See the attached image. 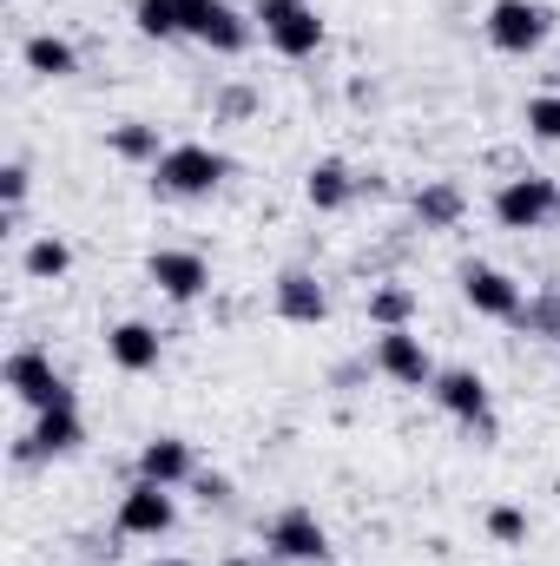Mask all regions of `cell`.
<instances>
[{
    "instance_id": "obj_1",
    "label": "cell",
    "mask_w": 560,
    "mask_h": 566,
    "mask_svg": "<svg viewBox=\"0 0 560 566\" xmlns=\"http://www.w3.org/2000/svg\"><path fill=\"white\" fill-rule=\"evenodd\" d=\"M225 151H211V145H172L158 165H152V185L165 191V198H211L218 185H225Z\"/></svg>"
},
{
    "instance_id": "obj_2",
    "label": "cell",
    "mask_w": 560,
    "mask_h": 566,
    "mask_svg": "<svg viewBox=\"0 0 560 566\" xmlns=\"http://www.w3.org/2000/svg\"><path fill=\"white\" fill-rule=\"evenodd\" d=\"M251 20L265 27L271 53H283V60H310L323 46V20L310 0H251Z\"/></svg>"
},
{
    "instance_id": "obj_3",
    "label": "cell",
    "mask_w": 560,
    "mask_h": 566,
    "mask_svg": "<svg viewBox=\"0 0 560 566\" xmlns=\"http://www.w3.org/2000/svg\"><path fill=\"white\" fill-rule=\"evenodd\" d=\"M178 13H185V40H198L211 53H245L258 33V20L231 0H178Z\"/></svg>"
},
{
    "instance_id": "obj_4",
    "label": "cell",
    "mask_w": 560,
    "mask_h": 566,
    "mask_svg": "<svg viewBox=\"0 0 560 566\" xmlns=\"http://www.w3.org/2000/svg\"><path fill=\"white\" fill-rule=\"evenodd\" d=\"M560 211V185L554 178H541V171H521V178H508L501 191H495V218H501V231H548Z\"/></svg>"
},
{
    "instance_id": "obj_5",
    "label": "cell",
    "mask_w": 560,
    "mask_h": 566,
    "mask_svg": "<svg viewBox=\"0 0 560 566\" xmlns=\"http://www.w3.org/2000/svg\"><path fill=\"white\" fill-rule=\"evenodd\" d=\"M7 389H13L33 416H46V409H80L46 349H13V356H7Z\"/></svg>"
},
{
    "instance_id": "obj_6",
    "label": "cell",
    "mask_w": 560,
    "mask_h": 566,
    "mask_svg": "<svg viewBox=\"0 0 560 566\" xmlns=\"http://www.w3.org/2000/svg\"><path fill=\"white\" fill-rule=\"evenodd\" d=\"M548 7L541 0H495L488 7V20H481V33H488V46L495 53H535L541 40H548Z\"/></svg>"
},
{
    "instance_id": "obj_7",
    "label": "cell",
    "mask_w": 560,
    "mask_h": 566,
    "mask_svg": "<svg viewBox=\"0 0 560 566\" xmlns=\"http://www.w3.org/2000/svg\"><path fill=\"white\" fill-rule=\"evenodd\" d=\"M265 547L290 566H323L330 560V534H323V521L310 514V507H283L271 514V527H265Z\"/></svg>"
},
{
    "instance_id": "obj_8",
    "label": "cell",
    "mask_w": 560,
    "mask_h": 566,
    "mask_svg": "<svg viewBox=\"0 0 560 566\" xmlns=\"http://www.w3.org/2000/svg\"><path fill=\"white\" fill-rule=\"evenodd\" d=\"M80 441H86V422H80V409H46V416H33V428L13 441V461H60V454H80Z\"/></svg>"
},
{
    "instance_id": "obj_9",
    "label": "cell",
    "mask_w": 560,
    "mask_h": 566,
    "mask_svg": "<svg viewBox=\"0 0 560 566\" xmlns=\"http://www.w3.org/2000/svg\"><path fill=\"white\" fill-rule=\"evenodd\" d=\"M172 521H178L172 488H158V481H133V488L120 494V534H133V541H158V534H172Z\"/></svg>"
},
{
    "instance_id": "obj_10",
    "label": "cell",
    "mask_w": 560,
    "mask_h": 566,
    "mask_svg": "<svg viewBox=\"0 0 560 566\" xmlns=\"http://www.w3.org/2000/svg\"><path fill=\"white\" fill-rule=\"evenodd\" d=\"M462 296H468L475 316H495V323H515L521 303H528V290L508 277V271H495V264H468L462 271Z\"/></svg>"
},
{
    "instance_id": "obj_11",
    "label": "cell",
    "mask_w": 560,
    "mask_h": 566,
    "mask_svg": "<svg viewBox=\"0 0 560 566\" xmlns=\"http://www.w3.org/2000/svg\"><path fill=\"white\" fill-rule=\"evenodd\" d=\"M428 396H435V409H442L448 422L488 428V382H481L475 369H435Z\"/></svg>"
},
{
    "instance_id": "obj_12",
    "label": "cell",
    "mask_w": 560,
    "mask_h": 566,
    "mask_svg": "<svg viewBox=\"0 0 560 566\" xmlns=\"http://www.w3.org/2000/svg\"><path fill=\"white\" fill-rule=\"evenodd\" d=\"M376 369H383L390 382H403V389H428V382H435V363H428V349H422L416 329H383V336H376Z\"/></svg>"
},
{
    "instance_id": "obj_13",
    "label": "cell",
    "mask_w": 560,
    "mask_h": 566,
    "mask_svg": "<svg viewBox=\"0 0 560 566\" xmlns=\"http://www.w3.org/2000/svg\"><path fill=\"white\" fill-rule=\"evenodd\" d=\"M145 277L158 283L172 303H198V296L211 290V264H205L198 251H152V258H145Z\"/></svg>"
},
{
    "instance_id": "obj_14",
    "label": "cell",
    "mask_w": 560,
    "mask_h": 566,
    "mask_svg": "<svg viewBox=\"0 0 560 566\" xmlns=\"http://www.w3.org/2000/svg\"><path fill=\"white\" fill-rule=\"evenodd\" d=\"M271 310H278L283 323H323L330 316V296H323V283L310 277V271H283L278 283H271Z\"/></svg>"
},
{
    "instance_id": "obj_15",
    "label": "cell",
    "mask_w": 560,
    "mask_h": 566,
    "mask_svg": "<svg viewBox=\"0 0 560 566\" xmlns=\"http://www.w3.org/2000/svg\"><path fill=\"white\" fill-rule=\"evenodd\" d=\"M106 356H113L126 376H145V369H158L165 343H158V329H152V323L126 316V323H113V329H106Z\"/></svg>"
},
{
    "instance_id": "obj_16",
    "label": "cell",
    "mask_w": 560,
    "mask_h": 566,
    "mask_svg": "<svg viewBox=\"0 0 560 566\" xmlns=\"http://www.w3.org/2000/svg\"><path fill=\"white\" fill-rule=\"evenodd\" d=\"M191 474H198V454H191V441H178V434H158V441H145V448H139V481L185 488Z\"/></svg>"
},
{
    "instance_id": "obj_17",
    "label": "cell",
    "mask_w": 560,
    "mask_h": 566,
    "mask_svg": "<svg viewBox=\"0 0 560 566\" xmlns=\"http://www.w3.org/2000/svg\"><path fill=\"white\" fill-rule=\"evenodd\" d=\"M20 60H27V73H40V80H73V73H80V46H73L66 33H27Z\"/></svg>"
},
{
    "instance_id": "obj_18",
    "label": "cell",
    "mask_w": 560,
    "mask_h": 566,
    "mask_svg": "<svg viewBox=\"0 0 560 566\" xmlns=\"http://www.w3.org/2000/svg\"><path fill=\"white\" fill-rule=\"evenodd\" d=\"M303 198H310L317 211H343V205L356 198V171H350L343 158H317V165L303 171Z\"/></svg>"
},
{
    "instance_id": "obj_19",
    "label": "cell",
    "mask_w": 560,
    "mask_h": 566,
    "mask_svg": "<svg viewBox=\"0 0 560 566\" xmlns=\"http://www.w3.org/2000/svg\"><path fill=\"white\" fill-rule=\"evenodd\" d=\"M416 218H422V231H455V224L468 218L462 185H455V178H428L416 191Z\"/></svg>"
},
{
    "instance_id": "obj_20",
    "label": "cell",
    "mask_w": 560,
    "mask_h": 566,
    "mask_svg": "<svg viewBox=\"0 0 560 566\" xmlns=\"http://www.w3.org/2000/svg\"><path fill=\"white\" fill-rule=\"evenodd\" d=\"M416 310H422V296L409 283H376V290H370V323H376V329H409Z\"/></svg>"
},
{
    "instance_id": "obj_21",
    "label": "cell",
    "mask_w": 560,
    "mask_h": 566,
    "mask_svg": "<svg viewBox=\"0 0 560 566\" xmlns=\"http://www.w3.org/2000/svg\"><path fill=\"white\" fill-rule=\"evenodd\" d=\"M106 145H113V158H126V165H158L172 145L158 139V126H145V119H126V126H113L106 133Z\"/></svg>"
},
{
    "instance_id": "obj_22",
    "label": "cell",
    "mask_w": 560,
    "mask_h": 566,
    "mask_svg": "<svg viewBox=\"0 0 560 566\" xmlns=\"http://www.w3.org/2000/svg\"><path fill=\"white\" fill-rule=\"evenodd\" d=\"M20 271H27L33 283H60L66 271H73V244L46 231V238H33V244L20 251Z\"/></svg>"
},
{
    "instance_id": "obj_23",
    "label": "cell",
    "mask_w": 560,
    "mask_h": 566,
    "mask_svg": "<svg viewBox=\"0 0 560 566\" xmlns=\"http://www.w3.org/2000/svg\"><path fill=\"white\" fill-rule=\"evenodd\" d=\"M133 27H139L145 40H178L185 13H178V0H133Z\"/></svg>"
},
{
    "instance_id": "obj_24",
    "label": "cell",
    "mask_w": 560,
    "mask_h": 566,
    "mask_svg": "<svg viewBox=\"0 0 560 566\" xmlns=\"http://www.w3.org/2000/svg\"><path fill=\"white\" fill-rule=\"evenodd\" d=\"M515 323H521L528 336H541V343H560V290H535Z\"/></svg>"
},
{
    "instance_id": "obj_25",
    "label": "cell",
    "mask_w": 560,
    "mask_h": 566,
    "mask_svg": "<svg viewBox=\"0 0 560 566\" xmlns=\"http://www.w3.org/2000/svg\"><path fill=\"white\" fill-rule=\"evenodd\" d=\"M521 126H528V139H541V145H560V93H541V99H528V113H521Z\"/></svg>"
},
{
    "instance_id": "obj_26",
    "label": "cell",
    "mask_w": 560,
    "mask_h": 566,
    "mask_svg": "<svg viewBox=\"0 0 560 566\" xmlns=\"http://www.w3.org/2000/svg\"><path fill=\"white\" fill-rule=\"evenodd\" d=\"M488 534H495V547H521L528 541V514L501 501V507H488Z\"/></svg>"
},
{
    "instance_id": "obj_27",
    "label": "cell",
    "mask_w": 560,
    "mask_h": 566,
    "mask_svg": "<svg viewBox=\"0 0 560 566\" xmlns=\"http://www.w3.org/2000/svg\"><path fill=\"white\" fill-rule=\"evenodd\" d=\"M27 185H33V171H27L20 158H7V165H0V205L20 211V205H27Z\"/></svg>"
},
{
    "instance_id": "obj_28",
    "label": "cell",
    "mask_w": 560,
    "mask_h": 566,
    "mask_svg": "<svg viewBox=\"0 0 560 566\" xmlns=\"http://www.w3.org/2000/svg\"><path fill=\"white\" fill-rule=\"evenodd\" d=\"M191 488H198L205 507H211V501H231V481H225V474H191Z\"/></svg>"
},
{
    "instance_id": "obj_29",
    "label": "cell",
    "mask_w": 560,
    "mask_h": 566,
    "mask_svg": "<svg viewBox=\"0 0 560 566\" xmlns=\"http://www.w3.org/2000/svg\"><path fill=\"white\" fill-rule=\"evenodd\" d=\"M225 113H231V119L258 113V93H251V86H231V93H225Z\"/></svg>"
},
{
    "instance_id": "obj_30",
    "label": "cell",
    "mask_w": 560,
    "mask_h": 566,
    "mask_svg": "<svg viewBox=\"0 0 560 566\" xmlns=\"http://www.w3.org/2000/svg\"><path fill=\"white\" fill-rule=\"evenodd\" d=\"M218 566H265V560H251V554H231V560H218Z\"/></svg>"
},
{
    "instance_id": "obj_31",
    "label": "cell",
    "mask_w": 560,
    "mask_h": 566,
    "mask_svg": "<svg viewBox=\"0 0 560 566\" xmlns=\"http://www.w3.org/2000/svg\"><path fill=\"white\" fill-rule=\"evenodd\" d=\"M158 566H191V560H158Z\"/></svg>"
},
{
    "instance_id": "obj_32",
    "label": "cell",
    "mask_w": 560,
    "mask_h": 566,
    "mask_svg": "<svg viewBox=\"0 0 560 566\" xmlns=\"http://www.w3.org/2000/svg\"><path fill=\"white\" fill-rule=\"evenodd\" d=\"M554 218H560V211H554Z\"/></svg>"
}]
</instances>
